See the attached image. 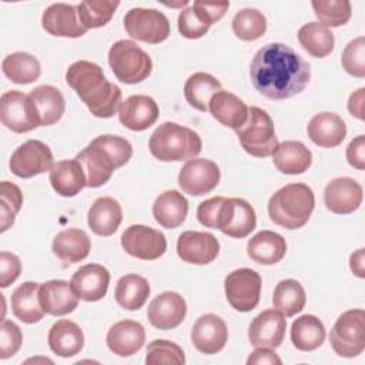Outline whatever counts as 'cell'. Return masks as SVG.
Segmentation results:
<instances>
[{"label":"cell","mask_w":365,"mask_h":365,"mask_svg":"<svg viewBox=\"0 0 365 365\" xmlns=\"http://www.w3.org/2000/svg\"><path fill=\"white\" fill-rule=\"evenodd\" d=\"M250 77L254 88L267 98L285 100L304 91L311 78V68L289 46L269 43L255 53Z\"/></svg>","instance_id":"6da1fadb"},{"label":"cell","mask_w":365,"mask_h":365,"mask_svg":"<svg viewBox=\"0 0 365 365\" xmlns=\"http://www.w3.org/2000/svg\"><path fill=\"white\" fill-rule=\"evenodd\" d=\"M67 84L77 93L94 117L110 118L121 106V90L110 83L103 68L87 60L73 63L66 73Z\"/></svg>","instance_id":"7a4b0ae2"},{"label":"cell","mask_w":365,"mask_h":365,"mask_svg":"<svg viewBox=\"0 0 365 365\" xmlns=\"http://www.w3.org/2000/svg\"><path fill=\"white\" fill-rule=\"evenodd\" d=\"M314 207L312 188L304 182H292L271 195L268 214L274 224L287 230H298L308 222Z\"/></svg>","instance_id":"3957f363"},{"label":"cell","mask_w":365,"mask_h":365,"mask_svg":"<svg viewBox=\"0 0 365 365\" xmlns=\"http://www.w3.org/2000/svg\"><path fill=\"white\" fill-rule=\"evenodd\" d=\"M148 148L153 157L164 163L188 161L201 153L202 141L194 130L167 121L153 131Z\"/></svg>","instance_id":"277c9868"},{"label":"cell","mask_w":365,"mask_h":365,"mask_svg":"<svg viewBox=\"0 0 365 365\" xmlns=\"http://www.w3.org/2000/svg\"><path fill=\"white\" fill-rule=\"evenodd\" d=\"M108 64L117 80L124 84L141 83L153 71L148 53L131 40H118L110 47Z\"/></svg>","instance_id":"5b68a950"},{"label":"cell","mask_w":365,"mask_h":365,"mask_svg":"<svg viewBox=\"0 0 365 365\" xmlns=\"http://www.w3.org/2000/svg\"><path fill=\"white\" fill-rule=\"evenodd\" d=\"M235 133L244 151L252 157H269L278 145L274 121L259 107H248L247 121Z\"/></svg>","instance_id":"8992f818"},{"label":"cell","mask_w":365,"mask_h":365,"mask_svg":"<svg viewBox=\"0 0 365 365\" xmlns=\"http://www.w3.org/2000/svg\"><path fill=\"white\" fill-rule=\"evenodd\" d=\"M329 344L339 356L361 355L365 348V311L358 308L342 312L331 328Z\"/></svg>","instance_id":"52a82bcc"},{"label":"cell","mask_w":365,"mask_h":365,"mask_svg":"<svg viewBox=\"0 0 365 365\" xmlns=\"http://www.w3.org/2000/svg\"><path fill=\"white\" fill-rule=\"evenodd\" d=\"M124 29L131 38L148 44H158L170 36V21L155 9L134 7L124 16Z\"/></svg>","instance_id":"ba28073f"},{"label":"cell","mask_w":365,"mask_h":365,"mask_svg":"<svg viewBox=\"0 0 365 365\" xmlns=\"http://www.w3.org/2000/svg\"><path fill=\"white\" fill-rule=\"evenodd\" d=\"M261 277L251 268H238L224 279V289L228 304L240 312L252 311L261 295Z\"/></svg>","instance_id":"9c48e42d"},{"label":"cell","mask_w":365,"mask_h":365,"mask_svg":"<svg viewBox=\"0 0 365 365\" xmlns=\"http://www.w3.org/2000/svg\"><path fill=\"white\" fill-rule=\"evenodd\" d=\"M257 225V215L251 204L242 198H222L215 230L232 238H245Z\"/></svg>","instance_id":"30bf717a"},{"label":"cell","mask_w":365,"mask_h":365,"mask_svg":"<svg viewBox=\"0 0 365 365\" xmlns=\"http://www.w3.org/2000/svg\"><path fill=\"white\" fill-rule=\"evenodd\" d=\"M9 165L14 175L31 178L51 170L54 165L53 153L43 141L29 140L13 151Z\"/></svg>","instance_id":"8fae6325"},{"label":"cell","mask_w":365,"mask_h":365,"mask_svg":"<svg viewBox=\"0 0 365 365\" xmlns=\"http://www.w3.org/2000/svg\"><path fill=\"white\" fill-rule=\"evenodd\" d=\"M123 250L138 259L153 261L160 258L167 250L165 235L151 227L134 224L121 235Z\"/></svg>","instance_id":"7c38bea8"},{"label":"cell","mask_w":365,"mask_h":365,"mask_svg":"<svg viewBox=\"0 0 365 365\" xmlns=\"http://www.w3.org/2000/svg\"><path fill=\"white\" fill-rule=\"evenodd\" d=\"M221 178L218 165L207 158L188 160L178 174L180 188L192 197L204 195L212 191Z\"/></svg>","instance_id":"4fadbf2b"},{"label":"cell","mask_w":365,"mask_h":365,"mask_svg":"<svg viewBox=\"0 0 365 365\" xmlns=\"http://www.w3.org/2000/svg\"><path fill=\"white\" fill-rule=\"evenodd\" d=\"M29 97L31 115L37 127H47L56 124L64 114L66 103L61 91L48 84L34 87Z\"/></svg>","instance_id":"5bb4252c"},{"label":"cell","mask_w":365,"mask_h":365,"mask_svg":"<svg viewBox=\"0 0 365 365\" xmlns=\"http://www.w3.org/2000/svg\"><path fill=\"white\" fill-rule=\"evenodd\" d=\"M220 252V242L205 231H184L177 240V254L188 264L207 265L212 262Z\"/></svg>","instance_id":"9a60e30c"},{"label":"cell","mask_w":365,"mask_h":365,"mask_svg":"<svg viewBox=\"0 0 365 365\" xmlns=\"http://www.w3.org/2000/svg\"><path fill=\"white\" fill-rule=\"evenodd\" d=\"M287 319L277 309H265L258 314L248 327V339L255 348H278L285 336Z\"/></svg>","instance_id":"2e32d148"},{"label":"cell","mask_w":365,"mask_h":365,"mask_svg":"<svg viewBox=\"0 0 365 365\" xmlns=\"http://www.w3.org/2000/svg\"><path fill=\"white\" fill-rule=\"evenodd\" d=\"M76 160L84 171L86 187L91 188L104 185L111 178L113 171L118 168L108 151L94 140L76 155Z\"/></svg>","instance_id":"e0dca14e"},{"label":"cell","mask_w":365,"mask_h":365,"mask_svg":"<svg viewBox=\"0 0 365 365\" xmlns=\"http://www.w3.org/2000/svg\"><path fill=\"white\" fill-rule=\"evenodd\" d=\"M362 198L364 190L361 184L351 177H336L331 180L324 190V202L327 208L339 215L356 211Z\"/></svg>","instance_id":"ac0fdd59"},{"label":"cell","mask_w":365,"mask_h":365,"mask_svg":"<svg viewBox=\"0 0 365 365\" xmlns=\"http://www.w3.org/2000/svg\"><path fill=\"white\" fill-rule=\"evenodd\" d=\"M187 314L185 299L174 292L164 291L154 297L147 308V318L150 324L158 329L167 331L178 327Z\"/></svg>","instance_id":"d6986e66"},{"label":"cell","mask_w":365,"mask_h":365,"mask_svg":"<svg viewBox=\"0 0 365 365\" xmlns=\"http://www.w3.org/2000/svg\"><path fill=\"white\" fill-rule=\"evenodd\" d=\"M227 339V324L215 314L201 315L192 325L191 342L201 354L214 355L220 352L225 346Z\"/></svg>","instance_id":"ffe728a7"},{"label":"cell","mask_w":365,"mask_h":365,"mask_svg":"<svg viewBox=\"0 0 365 365\" xmlns=\"http://www.w3.org/2000/svg\"><path fill=\"white\" fill-rule=\"evenodd\" d=\"M0 121L6 128L17 134L37 128L30 111L27 94L19 90L3 93L0 98Z\"/></svg>","instance_id":"44dd1931"},{"label":"cell","mask_w":365,"mask_h":365,"mask_svg":"<svg viewBox=\"0 0 365 365\" xmlns=\"http://www.w3.org/2000/svg\"><path fill=\"white\" fill-rule=\"evenodd\" d=\"M41 26L48 34L56 37L77 38L87 31L78 19L77 6L66 3L50 4L43 11Z\"/></svg>","instance_id":"7402d4cb"},{"label":"cell","mask_w":365,"mask_h":365,"mask_svg":"<svg viewBox=\"0 0 365 365\" xmlns=\"http://www.w3.org/2000/svg\"><path fill=\"white\" fill-rule=\"evenodd\" d=\"M110 284V272L100 264H86L71 277L70 285L78 299L94 302L106 297Z\"/></svg>","instance_id":"603a6c76"},{"label":"cell","mask_w":365,"mask_h":365,"mask_svg":"<svg viewBox=\"0 0 365 365\" xmlns=\"http://www.w3.org/2000/svg\"><path fill=\"white\" fill-rule=\"evenodd\" d=\"M158 106L155 100L145 94L127 97L118 108L120 123L131 131H144L158 118Z\"/></svg>","instance_id":"cb8c5ba5"},{"label":"cell","mask_w":365,"mask_h":365,"mask_svg":"<svg viewBox=\"0 0 365 365\" xmlns=\"http://www.w3.org/2000/svg\"><path fill=\"white\" fill-rule=\"evenodd\" d=\"M38 299L43 311L53 317L73 312L78 305V298L73 292L70 282L64 279H50L38 287Z\"/></svg>","instance_id":"d4e9b609"},{"label":"cell","mask_w":365,"mask_h":365,"mask_svg":"<svg viewBox=\"0 0 365 365\" xmlns=\"http://www.w3.org/2000/svg\"><path fill=\"white\" fill-rule=\"evenodd\" d=\"M145 341L144 327L133 319L115 322L107 332V346L118 356H131L138 352Z\"/></svg>","instance_id":"484cf974"},{"label":"cell","mask_w":365,"mask_h":365,"mask_svg":"<svg viewBox=\"0 0 365 365\" xmlns=\"http://www.w3.org/2000/svg\"><path fill=\"white\" fill-rule=\"evenodd\" d=\"M307 133L309 140L322 148L338 147L346 137L345 121L335 113L324 111L315 114L308 125Z\"/></svg>","instance_id":"4316f807"},{"label":"cell","mask_w":365,"mask_h":365,"mask_svg":"<svg viewBox=\"0 0 365 365\" xmlns=\"http://www.w3.org/2000/svg\"><path fill=\"white\" fill-rule=\"evenodd\" d=\"M51 250L63 265L67 267L87 258L91 250V241L86 231L80 228H67L54 237Z\"/></svg>","instance_id":"83f0119b"},{"label":"cell","mask_w":365,"mask_h":365,"mask_svg":"<svg viewBox=\"0 0 365 365\" xmlns=\"http://www.w3.org/2000/svg\"><path fill=\"white\" fill-rule=\"evenodd\" d=\"M123 221L120 202L113 197L97 198L88 210L87 224L90 230L101 237L113 235Z\"/></svg>","instance_id":"f1b7e54d"},{"label":"cell","mask_w":365,"mask_h":365,"mask_svg":"<svg viewBox=\"0 0 365 365\" xmlns=\"http://www.w3.org/2000/svg\"><path fill=\"white\" fill-rule=\"evenodd\" d=\"M208 110L218 123L232 130H238L248 117L247 104L235 94L224 90H220L211 97Z\"/></svg>","instance_id":"f546056e"},{"label":"cell","mask_w":365,"mask_h":365,"mask_svg":"<svg viewBox=\"0 0 365 365\" xmlns=\"http://www.w3.org/2000/svg\"><path fill=\"white\" fill-rule=\"evenodd\" d=\"M50 349L61 356L70 358L77 354L84 346V334L81 328L70 319H58L53 324L47 335Z\"/></svg>","instance_id":"4dcf8cb0"},{"label":"cell","mask_w":365,"mask_h":365,"mask_svg":"<svg viewBox=\"0 0 365 365\" xmlns=\"http://www.w3.org/2000/svg\"><path fill=\"white\" fill-rule=\"evenodd\" d=\"M285 238L269 230L257 232L247 244L248 257L261 265H274L279 262L285 257Z\"/></svg>","instance_id":"1f68e13d"},{"label":"cell","mask_w":365,"mask_h":365,"mask_svg":"<svg viewBox=\"0 0 365 365\" xmlns=\"http://www.w3.org/2000/svg\"><path fill=\"white\" fill-rule=\"evenodd\" d=\"M272 163L282 174H302L312 164V153L301 141L289 140L275 147L272 153Z\"/></svg>","instance_id":"d6a6232c"},{"label":"cell","mask_w":365,"mask_h":365,"mask_svg":"<svg viewBox=\"0 0 365 365\" xmlns=\"http://www.w3.org/2000/svg\"><path fill=\"white\" fill-rule=\"evenodd\" d=\"M188 214L187 198L175 190L160 194L153 204V215L155 221L168 230L180 227Z\"/></svg>","instance_id":"836d02e7"},{"label":"cell","mask_w":365,"mask_h":365,"mask_svg":"<svg viewBox=\"0 0 365 365\" xmlns=\"http://www.w3.org/2000/svg\"><path fill=\"white\" fill-rule=\"evenodd\" d=\"M48 178L53 190L61 197H74L86 187L84 171L76 158L56 163Z\"/></svg>","instance_id":"e575fe53"},{"label":"cell","mask_w":365,"mask_h":365,"mask_svg":"<svg viewBox=\"0 0 365 365\" xmlns=\"http://www.w3.org/2000/svg\"><path fill=\"white\" fill-rule=\"evenodd\" d=\"M38 287L40 284L27 281L19 285L11 294V311L24 324H36L46 314L40 305Z\"/></svg>","instance_id":"d590c367"},{"label":"cell","mask_w":365,"mask_h":365,"mask_svg":"<svg viewBox=\"0 0 365 365\" xmlns=\"http://www.w3.org/2000/svg\"><path fill=\"white\" fill-rule=\"evenodd\" d=\"M325 341V327L315 315H301L291 325V342L304 352L314 351Z\"/></svg>","instance_id":"8d00e7d4"},{"label":"cell","mask_w":365,"mask_h":365,"mask_svg":"<svg viewBox=\"0 0 365 365\" xmlns=\"http://www.w3.org/2000/svg\"><path fill=\"white\" fill-rule=\"evenodd\" d=\"M150 295L148 281L137 274H127L117 281L114 298L127 311L140 309Z\"/></svg>","instance_id":"74e56055"},{"label":"cell","mask_w":365,"mask_h":365,"mask_svg":"<svg viewBox=\"0 0 365 365\" xmlns=\"http://www.w3.org/2000/svg\"><path fill=\"white\" fill-rule=\"evenodd\" d=\"M298 41L301 47L315 58L329 56L335 46L334 33L318 21H309L298 30Z\"/></svg>","instance_id":"f35d334b"},{"label":"cell","mask_w":365,"mask_h":365,"mask_svg":"<svg viewBox=\"0 0 365 365\" xmlns=\"http://www.w3.org/2000/svg\"><path fill=\"white\" fill-rule=\"evenodd\" d=\"M1 71L16 84H30L40 77L41 66L33 54L17 51L4 57Z\"/></svg>","instance_id":"ab89813d"},{"label":"cell","mask_w":365,"mask_h":365,"mask_svg":"<svg viewBox=\"0 0 365 365\" xmlns=\"http://www.w3.org/2000/svg\"><path fill=\"white\" fill-rule=\"evenodd\" d=\"M221 90V83L211 74L198 71L191 74L184 84L187 103L198 111H207L211 97Z\"/></svg>","instance_id":"60d3db41"},{"label":"cell","mask_w":365,"mask_h":365,"mask_svg":"<svg viewBox=\"0 0 365 365\" xmlns=\"http://www.w3.org/2000/svg\"><path fill=\"white\" fill-rule=\"evenodd\" d=\"M305 289L297 279L288 278L279 281L272 294V305L285 317H294L305 307Z\"/></svg>","instance_id":"b9f144b4"},{"label":"cell","mask_w":365,"mask_h":365,"mask_svg":"<svg viewBox=\"0 0 365 365\" xmlns=\"http://www.w3.org/2000/svg\"><path fill=\"white\" fill-rule=\"evenodd\" d=\"M120 1L113 0H87L77 6V13L81 24L88 29H98L106 26L114 16Z\"/></svg>","instance_id":"7bdbcfd3"},{"label":"cell","mask_w":365,"mask_h":365,"mask_svg":"<svg viewBox=\"0 0 365 365\" xmlns=\"http://www.w3.org/2000/svg\"><path fill=\"white\" fill-rule=\"evenodd\" d=\"M234 34L244 41H254L267 31V19L257 9H242L232 19Z\"/></svg>","instance_id":"ee69618b"},{"label":"cell","mask_w":365,"mask_h":365,"mask_svg":"<svg viewBox=\"0 0 365 365\" xmlns=\"http://www.w3.org/2000/svg\"><path fill=\"white\" fill-rule=\"evenodd\" d=\"M317 19L325 27H341L351 19L352 9L348 0H315L311 3Z\"/></svg>","instance_id":"f6af8a7d"},{"label":"cell","mask_w":365,"mask_h":365,"mask_svg":"<svg viewBox=\"0 0 365 365\" xmlns=\"http://www.w3.org/2000/svg\"><path fill=\"white\" fill-rule=\"evenodd\" d=\"M23 205V194L21 190L10 182H0V231H7L16 220L17 212Z\"/></svg>","instance_id":"bcb514c9"},{"label":"cell","mask_w":365,"mask_h":365,"mask_svg":"<svg viewBox=\"0 0 365 365\" xmlns=\"http://www.w3.org/2000/svg\"><path fill=\"white\" fill-rule=\"evenodd\" d=\"M147 365L157 364H174L182 365L185 364V355L180 345L167 339H154L147 346L145 355Z\"/></svg>","instance_id":"7dc6e473"},{"label":"cell","mask_w":365,"mask_h":365,"mask_svg":"<svg viewBox=\"0 0 365 365\" xmlns=\"http://www.w3.org/2000/svg\"><path fill=\"white\" fill-rule=\"evenodd\" d=\"M341 64L348 74L356 78L365 77V37L364 36H359L351 40L345 46L341 57Z\"/></svg>","instance_id":"c3c4849f"},{"label":"cell","mask_w":365,"mask_h":365,"mask_svg":"<svg viewBox=\"0 0 365 365\" xmlns=\"http://www.w3.org/2000/svg\"><path fill=\"white\" fill-rule=\"evenodd\" d=\"M177 26H178L180 34L190 40L202 37L204 34L208 33L211 27L207 21L202 20V17L192 7H185L180 11Z\"/></svg>","instance_id":"681fc988"},{"label":"cell","mask_w":365,"mask_h":365,"mask_svg":"<svg viewBox=\"0 0 365 365\" xmlns=\"http://www.w3.org/2000/svg\"><path fill=\"white\" fill-rule=\"evenodd\" d=\"M23 342V334L17 324L3 319L0 327V358L7 359L17 354Z\"/></svg>","instance_id":"f907efd6"},{"label":"cell","mask_w":365,"mask_h":365,"mask_svg":"<svg viewBox=\"0 0 365 365\" xmlns=\"http://www.w3.org/2000/svg\"><path fill=\"white\" fill-rule=\"evenodd\" d=\"M21 272L20 258L11 252L1 251L0 254V287L7 288L11 285Z\"/></svg>","instance_id":"816d5d0a"},{"label":"cell","mask_w":365,"mask_h":365,"mask_svg":"<svg viewBox=\"0 0 365 365\" xmlns=\"http://www.w3.org/2000/svg\"><path fill=\"white\" fill-rule=\"evenodd\" d=\"M210 26L221 20L230 7V1H194L191 6Z\"/></svg>","instance_id":"f5cc1de1"},{"label":"cell","mask_w":365,"mask_h":365,"mask_svg":"<svg viewBox=\"0 0 365 365\" xmlns=\"http://www.w3.org/2000/svg\"><path fill=\"white\" fill-rule=\"evenodd\" d=\"M224 197H212L202 201L197 208V218L201 225L207 228H215V220Z\"/></svg>","instance_id":"db71d44e"},{"label":"cell","mask_w":365,"mask_h":365,"mask_svg":"<svg viewBox=\"0 0 365 365\" xmlns=\"http://www.w3.org/2000/svg\"><path fill=\"white\" fill-rule=\"evenodd\" d=\"M346 160L356 170L365 168V135H356L346 147Z\"/></svg>","instance_id":"11a10c76"},{"label":"cell","mask_w":365,"mask_h":365,"mask_svg":"<svg viewBox=\"0 0 365 365\" xmlns=\"http://www.w3.org/2000/svg\"><path fill=\"white\" fill-rule=\"evenodd\" d=\"M247 364L251 365V364H257V365H264V364H268V365H281L282 361L279 359V356L274 352V349L271 348H257L247 359Z\"/></svg>","instance_id":"9f6ffc18"},{"label":"cell","mask_w":365,"mask_h":365,"mask_svg":"<svg viewBox=\"0 0 365 365\" xmlns=\"http://www.w3.org/2000/svg\"><path fill=\"white\" fill-rule=\"evenodd\" d=\"M364 101H365V88L361 87L356 91H354L349 96L348 100V111L356 117L358 120H365V113H364Z\"/></svg>","instance_id":"6f0895ef"},{"label":"cell","mask_w":365,"mask_h":365,"mask_svg":"<svg viewBox=\"0 0 365 365\" xmlns=\"http://www.w3.org/2000/svg\"><path fill=\"white\" fill-rule=\"evenodd\" d=\"M364 248H359L358 251H355L351 258H349V268L351 271L359 277V278H365V269H364Z\"/></svg>","instance_id":"680465c9"}]
</instances>
